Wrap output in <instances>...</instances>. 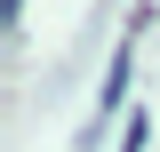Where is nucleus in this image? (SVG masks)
I'll return each mask as SVG.
<instances>
[{
  "label": "nucleus",
  "mask_w": 160,
  "mask_h": 152,
  "mask_svg": "<svg viewBox=\"0 0 160 152\" xmlns=\"http://www.w3.org/2000/svg\"><path fill=\"white\" fill-rule=\"evenodd\" d=\"M136 24H144V16H136ZM136 24H128V40L112 48V72H104V96H96V112H104V120L120 112V96H128V80H136Z\"/></svg>",
  "instance_id": "nucleus-1"
},
{
  "label": "nucleus",
  "mask_w": 160,
  "mask_h": 152,
  "mask_svg": "<svg viewBox=\"0 0 160 152\" xmlns=\"http://www.w3.org/2000/svg\"><path fill=\"white\" fill-rule=\"evenodd\" d=\"M144 144H152V120L128 112V120H120V152H144Z\"/></svg>",
  "instance_id": "nucleus-2"
}]
</instances>
